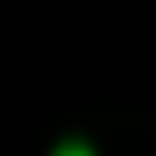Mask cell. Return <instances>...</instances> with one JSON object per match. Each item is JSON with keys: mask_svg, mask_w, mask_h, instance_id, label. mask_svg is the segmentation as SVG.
I'll list each match as a JSON object with an SVG mask.
<instances>
[{"mask_svg": "<svg viewBox=\"0 0 156 156\" xmlns=\"http://www.w3.org/2000/svg\"><path fill=\"white\" fill-rule=\"evenodd\" d=\"M54 156H93V146H88V141H63Z\"/></svg>", "mask_w": 156, "mask_h": 156, "instance_id": "obj_1", "label": "cell"}]
</instances>
